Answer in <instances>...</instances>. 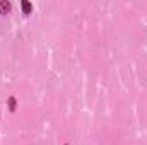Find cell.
<instances>
[{
  "label": "cell",
  "instance_id": "6da1fadb",
  "mask_svg": "<svg viewBox=\"0 0 147 145\" xmlns=\"http://www.w3.org/2000/svg\"><path fill=\"white\" fill-rule=\"evenodd\" d=\"M10 9H12V3H10L9 0H2V2H0V14H2V15L9 14Z\"/></svg>",
  "mask_w": 147,
  "mask_h": 145
},
{
  "label": "cell",
  "instance_id": "7a4b0ae2",
  "mask_svg": "<svg viewBox=\"0 0 147 145\" xmlns=\"http://www.w3.org/2000/svg\"><path fill=\"white\" fill-rule=\"evenodd\" d=\"M21 7H22V14L24 15H29L33 12V3H29L28 0H22L21 2Z\"/></svg>",
  "mask_w": 147,
  "mask_h": 145
},
{
  "label": "cell",
  "instance_id": "3957f363",
  "mask_svg": "<svg viewBox=\"0 0 147 145\" xmlns=\"http://www.w3.org/2000/svg\"><path fill=\"white\" fill-rule=\"evenodd\" d=\"M7 106H9V111H10V113H14V111L17 109V99H16L14 96H10V97L7 99Z\"/></svg>",
  "mask_w": 147,
  "mask_h": 145
},
{
  "label": "cell",
  "instance_id": "277c9868",
  "mask_svg": "<svg viewBox=\"0 0 147 145\" xmlns=\"http://www.w3.org/2000/svg\"><path fill=\"white\" fill-rule=\"evenodd\" d=\"M63 145H69V144H63Z\"/></svg>",
  "mask_w": 147,
  "mask_h": 145
}]
</instances>
